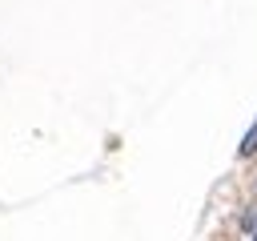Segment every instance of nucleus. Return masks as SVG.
Returning a JSON list of instances; mask_svg holds the SVG:
<instances>
[{"label": "nucleus", "mask_w": 257, "mask_h": 241, "mask_svg": "<svg viewBox=\"0 0 257 241\" xmlns=\"http://www.w3.org/2000/svg\"><path fill=\"white\" fill-rule=\"evenodd\" d=\"M253 241H257V233H253Z\"/></svg>", "instance_id": "f257e3e1"}]
</instances>
